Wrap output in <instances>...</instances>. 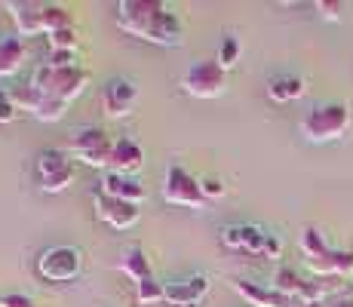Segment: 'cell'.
I'll return each mask as SVG.
<instances>
[{
    "label": "cell",
    "mask_w": 353,
    "mask_h": 307,
    "mask_svg": "<svg viewBox=\"0 0 353 307\" xmlns=\"http://www.w3.org/2000/svg\"><path fill=\"white\" fill-rule=\"evenodd\" d=\"M31 83L43 95H56V99H62L71 105V101L83 92V86L90 83V74H86V68H80V65L77 68H52L43 61V65L34 71Z\"/></svg>",
    "instance_id": "6da1fadb"
},
{
    "label": "cell",
    "mask_w": 353,
    "mask_h": 307,
    "mask_svg": "<svg viewBox=\"0 0 353 307\" xmlns=\"http://www.w3.org/2000/svg\"><path fill=\"white\" fill-rule=\"evenodd\" d=\"M350 126V108L341 101H332V105H320L301 120V132L310 141H335L347 132Z\"/></svg>",
    "instance_id": "7a4b0ae2"
},
{
    "label": "cell",
    "mask_w": 353,
    "mask_h": 307,
    "mask_svg": "<svg viewBox=\"0 0 353 307\" xmlns=\"http://www.w3.org/2000/svg\"><path fill=\"white\" fill-rule=\"evenodd\" d=\"M83 270V252L77 246H52L37 255V274L50 283H71Z\"/></svg>",
    "instance_id": "3957f363"
},
{
    "label": "cell",
    "mask_w": 353,
    "mask_h": 307,
    "mask_svg": "<svg viewBox=\"0 0 353 307\" xmlns=\"http://www.w3.org/2000/svg\"><path fill=\"white\" fill-rule=\"evenodd\" d=\"M181 90L188 95H194V99H219L228 90V71L215 59L196 61L181 77Z\"/></svg>",
    "instance_id": "277c9868"
},
{
    "label": "cell",
    "mask_w": 353,
    "mask_h": 307,
    "mask_svg": "<svg viewBox=\"0 0 353 307\" xmlns=\"http://www.w3.org/2000/svg\"><path fill=\"white\" fill-rule=\"evenodd\" d=\"M71 154L77 157L80 163L92 169H105L111 166V154H114V141L108 139L105 129L99 126H86V129H77L71 139Z\"/></svg>",
    "instance_id": "5b68a950"
},
{
    "label": "cell",
    "mask_w": 353,
    "mask_h": 307,
    "mask_svg": "<svg viewBox=\"0 0 353 307\" xmlns=\"http://www.w3.org/2000/svg\"><path fill=\"white\" fill-rule=\"evenodd\" d=\"M163 200L175 203V206H191V209H203L206 206V197L200 190V179H194L185 166H169L163 175Z\"/></svg>",
    "instance_id": "8992f818"
},
{
    "label": "cell",
    "mask_w": 353,
    "mask_h": 307,
    "mask_svg": "<svg viewBox=\"0 0 353 307\" xmlns=\"http://www.w3.org/2000/svg\"><path fill=\"white\" fill-rule=\"evenodd\" d=\"M92 206H96V218L117 230H126L139 221V206L126 200H117V197H108L105 190H96L92 194Z\"/></svg>",
    "instance_id": "52a82bcc"
},
{
    "label": "cell",
    "mask_w": 353,
    "mask_h": 307,
    "mask_svg": "<svg viewBox=\"0 0 353 307\" xmlns=\"http://www.w3.org/2000/svg\"><path fill=\"white\" fill-rule=\"evenodd\" d=\"M206 292H209V277L206 274H191L185 279L163 283V301H169L172 307H196L203 301Z\"/></svg>",
    "instance_id": "ba28073f"
},
{
    "label": "cell",
    "mask_w": 353,
    "mask_h": 307,
    "mask_svg": "<svg viewBox=\"0 0 353 307\" xmlns=\"http://www.w3.org/2000/svg\"><path fill=\"white\" fill-rule=\"evenodd\" d=\"M135 99H139V90H135L132 80H111V83L101 90V111L108 114V117H126V114H132L135 108Z\"/></svg>",
    "instance_id": "9c48e42d"
},
{
    "label": "cell",
    "mask_w": 353,
    "mask_h": 307,
    "mask_svg": "<svg viewBox=\"0 0 353 307\" xmlns=\"http://www.w3.org/2000/svg\"><path fill=\"white\" fill-rule=\"evenodd\" d=\"M6 10H10L12 22L22 37L31 34H43V6L46 3H34V0H6Z\"/></svg>",
    "instance_id": "30bf717a"
},
{
    "label": "cell",
    "mask_w": 353,
    "mask_h": 307,
    "mask_svg": "<svg viewBox=\"0 0 353 307\" xmlns=\"http://www.w3.org/2000/svg\"><path fill=\"white\" fill-rule=\"evenodd\" d=\"M236 292H240L252 307H295L298 304V298L283 295V292H276L274 286L264 289V286L249 283V279H240V283H236Z\"/></svg>",
    "instance_id": "8fae6325"
},
{
    "label": "cell",
    "mask_w": 353,
    "mask_h": 307,
    "mask_svg": "<svg viewBox=\"0 0 353 307\" xmlns=\"http://www.w3.org/2000/svg\"><path fill=\"white\" fill-rule=\"evenodd\" d=\"M101 190H105L108 197H117V200L135 203V206H139V203L145 200V184H141L139 179H132V175L108 172L105 179H101Z\"/></svg>",
    "instance_id": "7c38bea8"
},
{
    "label": "cell",
    "mask_w": 353,
    "mask_h": 307,
    "mask_svg": "<svg viewBox=\"0 0 353 307\" xmlns=\"http://www.w3.org/2000/svg\"><path fill=\"white\" fill-rule=\"evenodd\" d=\"M145 163V154H141V145H135L132 139H117L114 141V154H111V166L114 172L129 175Z\"/></svg>",
    "instance_id": "4fadbf2b"
},
{
    "label": "cell",
    "mask_w": 353,
    "mask_h": 307,
    "mask_svg": "<svg viewBox=\"0 0 353 307\" xmlns=\"http://www.w3.org/2000/svg\"><path fill=\"white\" fill-rule=\"evenodd\" d=\"M310 270L320 277H329V274H338V277H347L353 274V252H344V249H332L329 255L323 258H314V261H307Z\"/></svg>",
    "instance_id": "5bb4252c"
},
{
    "label": "cell",
    "mask_w": 353,
    "mask_h": 307,
    "mask_svg": "<svg viewBox=\"0 0 353 307\" xmlns=\"http://www.w3.org/2000/svg\"><path fill=\"white\" fill-rule=\"evenodd\" d=\"M25 56H28L25 37H3L0 40V77H12V74L22 68Z\"/></svg>",
    "instance_id": "9a60e30c"
},
{
    "label": "cell",
    "mask_w": 353,
    "mask_h": 307,
    "mask_svg": "<svg viewBox=\"0 0 353 307\" xmlns=\"http://www.w3.org/2000/svg\"><path fill=\"white\" fill-rule=\"evenodd\" d=\"M304 92H307V86L295 74H280V77H270V83H268V95L274 101H295Z\"/></svg>",
    "instance_id": "2e32d148"
},
{
    "label": "cell",
    "mask_w": 353,
    "mask_h": 307,
    "mask_svg": "<svg viewBox=\"0 0 353 307\" xmlns=\"http://www.w3.org/2000/svg\"><path fill=\"white\" fill-rule=\"evenodd\" d=\"M120 270H123L126 277H132L135 283H141V279H151V277H154L151 261H148V255L139 249V246H132V249L123 252V258H120Z\"/></svg>",
    "instance_id": "e0dca14e"
},
{
    "label": "cell",
    "mask_w": 353,
    "mask_h": 307,
    "mask_svg": "<svg viewBox=\"0 0 353 307\" xmlns=\"http://www.w3.org/2000/svg\"><path fill=\"white\" fill-rule=\"evenodd\" d=\"M65 169H71V160L59 148H46V151L37 154V179H50V175L65 172Z\"/></svg>",
    "instance_id": "ac0fdd59"
},
{
    "label": "cell",
    "mask_w": 353,
    "mask_h": 307,
    "mask_svg": "<svg viewBox=\"0 0 353 307\" xmlns=\"http://www.w3.org/2000/svg\"><path fill=\"white\" fill-rule=\"evenodd\" d=\"M10 95H12V101H16L19 111H31V114H37V108L43 105V92H40L34 83L16 86V90H12Z\"/></svg>",
    "instance_id": "d6986e66"
},
{
    "label": "cell",
    "mask_w": 353,
    "mask_h": 307,
    "mask_svg": "<svg viewBox=\"0 0 353 307\" xmlns=\"http://www.w3.org/2000/svg\"><path fill=\"white\" fill-rule=\"evenodd\" d=\"M74 19L65 6L59 3H46L43 6V34H52V31H62V28H71Z\"/></svg>",
    "instance_id": "ffe728a7"
},
{
    "label": "cell",
    "mask_w": 353,
    "mask_h": 307,
    "mask_svg": "<svg viewBox=\"0 0 353 307\" xmlns=\"http://www.w3.org/2000/svg\"><path fill=\"white\" fill-rule=\"evenodd\" d=\"M301 252L307 255V261H314V258H323V255H329V246H325L323 240V234L316 228H304L301 230Z\"/></svg>",
    "instance_id": "44dd1931"
},
{
    "label": "cell",
    "mask_w": 353,
    "mask_h": 307,
    "mask_svg": "<svg viewBox=\"0 0 353 307\" xmlns=\"http://www.w3.org/2000/svg\"><path fill=\"white\" fill-rule=\"evenodd\" d=\"M274 289L283 292V295H289V298H298L301 295V289H304V279L298 277L292 268H280L276 270V277H274Z\"/></svg>",
    "instance_id": "7402d4cb"
},
{
    "label": "cell",
    "mask_w": 353,
    "mask_h": 307,
    "mask_svg": "<svg viewBox=\"0 0 353 307\" xmlns=\"http://www.w3.org/2000/svg\"><path fill=\"white\" fill-rule=\"evenodd\" d=\"M240 52H243V46H240V37H234V34H228L225 40H221V46H219V65L225 68V71H230V68L240 61Z\"/></svg>",
    "instance_id": "603a6c76"
},
{
    "label": "cell",
    "mask_w": 353,
    "mask_h": 307,
    "mask_svg": "<svg viewBox=\"0 0 353 307\" xmlns=\"http://www.w3.org/2000/svg\"><path fill=\"white\" fill-rule=\"evenodd\" d=\"M65 111H68V101L56 99V95H43V105L37 108V114H34V117L43 120V123H56V120L65 117Z\"/></svg>",
    "instance_id": "cb8c5ba5"
},
{
    "label": "cell",
    "mask_w": 353,
    "mask_h": 307,
    "mask_svg": "<svg viewBox=\"0 0 353 307\" xmlns=\"http://www.w3.org/2000/svg\"><path fill=\"white\" fill-rule=\"evenodd\" d=\"M46 43H50V50H74L77 52V43H80V37H77V28H62V31H52V34H46Z\"/></svg>",
    "instance_id": "d4e9b609"
},
{
    "label": "cell",
    "mask_w": 353,
    "mask_h": 307,
    "mask_svg": "<svg viewBox=\"0 0 353 307\" xmlns=\"http://www.w3.org/2000/svg\"><path fill=\"white\" fill-rule=\"evenodd\" d=\"M135 298H139L141 304H157V301H163V283H157V277L141 279V283H135Z\"/></svg>",
    "instance_id": "484cf974"
},
{
    "label": "cell",
    "mask_w": 353,
    "mask_h": 307,
    "mask_svg": "<svg viewBox=\"0 0 353 307\" xmlns=\"http://www.w3.org/2000/svg\"><path fill=\"white\" fill-rule=\"evenodd\" d=\"M264 240H268V234H264L258 224H243V249H246V252H252V255H261Z\"/></svg>",
    "instance_id": "4316f807"
},
{
    "label": "cell",
    "mask_w": 353,
    "mask_h": 307,
    "mask_svg": "<svg viewBox=\"0 0 353 307\" xmlns=\"http://www.w3.org/2000/svg\"><path fill=\"white\" fill-rule=\"evenodd\" d=\"M71 181H74V166L65 169V172L50 175V179H40V188H43L46 194H62V190L71 188Z\"/></svg>",
    "instance_id": "83f0119b"
},
{
    "label": "cell",
    "mask_w": 353,
    "mask_h": 307,
    "mask_svg": "<svg viewBox=\"0 0 353 307\" xmlns=\"http://www.w3.org/2000/svg\"><path fill=\"white\" fill-rule=\"evenodd\" d=\"M200 190H203V197H206V200H221V197L228 194L225 181L215 179V175H206V179H200Z\"/></svg>",
    "instance_id": "f1b7e54d"
},
{
    "label": "cell",
    "mask_w": 353,
    "mask_h": 307,
    "mask_svg": "<svg viewBox=\"0 0 353 307\" xmlns=\"http://www.w3.org/2000/svg\"><path fill=\"white\" fill-rule=\"evenodd\" d=\"M46 65H52V68H77V52L74 50H50Z\"/></svg>",
    "instance_id": "f546056e"
},
{
    "label": "cell",
    "mask_w": 353,
    "mask_h": 307,
    "mask_svg": "<svg viewBox=\"0 0 353 307\" xmlns=\"http://www.w3.org/2000/svg\"><path fill=\"white\" fill-rule=\"evenodd\" d=\"M221 243H225L228 249H243V224H228V228L221 230Z\"/></svg>",
    "instance_id": "4dcf8cb0"
},
{
    "label": "cell",
    "mask_w": 353,
    "mask_h": 307,
    "mask_svg": "<svg viewBox=\"0 0 353 307\" xmlns=\"http://www.w3.org/2000/svg\"><path fill=\"white\" fill-rule=\"evenodd\" d=\"M16 114H19V108H16V101H12V95L0 92V123H12Z\"/></svg>",
    "instance_id": "1f68e13d"
},
{
    "label": "cell",
    "mask_w": 353,
    "mask_h": 307,
    "mask_svg": "<svg viewBox=\"0 0 353 307\" xmlns=\"http://www.w3.org/2000/svg\"><path fill=\"white\" fill-rule=\"evenodd\" d=\"M261 255H264V258H270V261H276V258L283 255V243H280V237H276V234H268Z\"/></svg>",
    "instance_id": "d6a6232c"
},
{
    "label": "cell",
    "mask_w": 353,
    "mask_h": 307,
    "mask_svg": "<svg viewBox=\"0 0 353 307\" xmlns=\"http://www.w3.org/2000/svg\"><path fill=\"white\" fill-rule=\"evenodd\" d=\"M0 307H37L28 295H19V292H10V295H0Z\"/></svg>",
    "instance_id": "836d02e7"
},
{
    "label": "cell",
    "mask_w": 353,
    "mask_h": 307,
    "mask_svg": "<svg viewBox=\"0 0 353 307\" xmlns=\"http://www.w3.org/2000/svg\"><path fill=\"white\" fill-rule=\"evenodd\" d=\"M316 10L323 12V19H338L344 12V3H338V0H320Z\"/></svg>",
    "instance_id": "e575fe53"
},
{
    "label": "cell",
    "mask_w": 353,
    "mask_h": 307,
    "mask_svg": "<svg viewBox=\"0 0 353 307\" xmlns=\"http://www.w3.org/2000/svg\"><path fill=\"white\" fill-rule=\"evenodd\" d=\"M329 307H353V298H341V301H335V304H329Z\"/></svg>",
    "instance_id": "d590c367"
}]
</instances>
